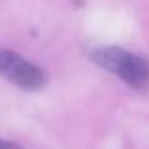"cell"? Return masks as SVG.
Instances as JSON below:
<instances>
[{"label":"cell","instance_id":"cell-1","mask_svg":"<svg viewBox=\"0 0 149 149\" xmlns=\"http://www.w3.org/2000/svg\"><path fill=\"white\" fill-rule=\"evenodd\" d=\"M91 58L104 70L123 79L132 89H149V62L123 47L102 45L91 51Z\"/></svg>","mask_w":149,"mask_h":149},{"label":"cell","instance_id":"cell-2","mask_svg":"<svg viewBox=\"0 0 149 149\" xmlns=\"http://www.w3.org/2000/svg\"><path fill=\"white\" fill-rule=\"evenodd\" d=\"M0 76L26 91H38L47 83L44 70L10 49H0Z\"/></svg>","mask_w":149,"mask_h":149},{"label":"cell","instance_id":"cell-3","mask_svg":"<svg viewBox=\"0 0 149 149\" xmlns=\"http://www.w3.org/2000/svg\"><path fill=\"white\" fill-rule=\"evenodd\" d=\"M0 149H25V147H21V146H17V143H13V142H8V140L0 138Z\"/></svg>","mask_w":149,"mask_h":149}]
</instances>
